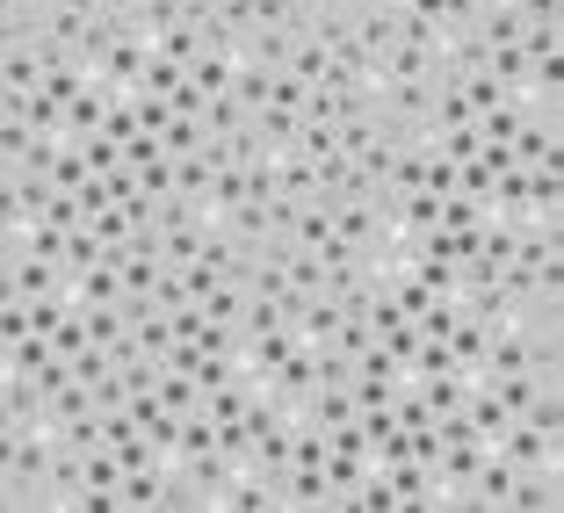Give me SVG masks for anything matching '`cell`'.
<instances>
[{
	"mask_svg": "<svg viewBox=\"0 0 564 513\" xmlns=\"http://www.w3.org/2000/svg\"><path fill=\"white\" fill-rule=\"evenodd\" d=\"M492 448L514 470H550V478H564V434H543V427H529V419H507Z\"/></svg>",
	"mask_w": 564,
	"mask_h": 513,
	"instance_id": "1",
	"label": "cell"
},
{
	"mask_svg": "<svg viewBox=\"0 0 564 513\" xmlns=\"http://www.w3.org/2000/svg\"><path fill=\"white\" fill-rule=\"evenodd\" d=\"M521 478L529 470H514L499 448H485V463H478V478L464 484V506H478V513H514V492H521Z\"/></svg>",
	"mask_w": 564,
	"mask_h": 513,
	"instance_id": "2",
	"label": "cell"
},
{
	"mask_svg": "<svg viewBox=\"0 0 564 513\" xmlns=\"http://www.w3.org/2000/svg\"><path fill=\"white\" fill-rule=\"evenodd\" d=\"M58 290H66V297H73L66 268H51V261H8V297L36 304V297H58Z\"/></svg>",
	"mask_w": 564,
	"mask_h": 513,
	"instance_id": "3",
	"label": "cell"
},
{
	"mask_svg": "<svg viewBox=\"0 0 564 513\" xmlns=\"http://www.w3.org/2000/svg\"><path fill=\"white\" fill-rule=\"evenodd\" d=\"M225 506H232V513H268V506H282V478H268V470L239 463V478H232V492H225Z\"/></svg>",
	"mask_w": 564,
	"mask_h": 513,
	"instance_id": "4",
	"label": "cell"
},
{
	"mask_svg": "<svg viewBox=\"0 0 564 513\" xmlns=\"http://www.w3.org/2000/svg\"><path fill=\"white\" fill-rule=\"evenodd\" d=\"M51 73L44 44H8V58H0V80H8V95H36Z\"/></svg>",
	"mask_w": 564,
	"mask_h": 513,
	"instance_id": "5",
	"label": "cell"
},
{
	"mask_svg": "<svg viewBox=\"0 0 564 513\" xmlns=\"http://www.w3.org/2000/svg\"><path fill=\"white\" fill-rule=\"evenodd\" d=\"M239 58H247V51H203L196 66H188V87H196L203 101L232 95V73H239Z\"/></svg>",
	"mask_w": 564,
	"mask_h": 513,
	"instance_id": "6",
	"label": "cell"
},
{
	"mask_svg": "<svg viewBox=\"0 0 564 513\" xmlns=\"http://www.w3.org/2000/svg\"><path fill=\"white\" fill-rule=\"evenodd\" d=\"M282 506H340V499H333V478L326 470H312V463H297V470H282Z\"/></svg>",
	"mask_w": 564,
	"mask_h": 513,
	"instance_id": "7",
	"label": "cell"
},
{
	"mask_svg": "<svg viewBox=\"0 0 564 513\" xmlns=\"http://www.w3.org/2000/svg\"><path fill=\"white\" fill-rule=\"evenodd\" d=\"M73 304H123V275H117V261L80 268V275H73Z\"/></svg>",
	"mask_w": 564,
	"mask_h": 513,
	"instance_id": "8",
	"label": "cell"
},
{
	"mask_svg": "<svg viewBox=\"0 0 564 513\" xmlns=\"http://www.w3.org/2000/svg\"><path fill=\"white\" fill-rule=\"evenodd\" d=\"M348 513H399V492H391V478H383L377 463L362 470V484L348 492Z\"/></svg>",
	"mask_w": 564,
	"mask_h": 513,
	"instance_id": "9",
	"label": "cell"
},
{
	"mask_svg": "<svg viewBox=\"0 0 564 513\" xmlns=\"http://www.w3.org/2000/svg\"><path fill=\"white\" fill-rule=\"evenodd\" d=\"M485 73H492L507 95H521V80H529V51H521V44H492V51H485Z\"/></svg>",
	"mask_w": 564,
	"mask_h": 513,
	"instance_id": "10",
	"label": "cell"
},
{
	"mask_svg": "<svg viewBox=\"0 0 564 513\" xmlns=\"http://www.w3.org/2000/svg\"><path fill=\"white\" fill-rule=\"evenodd\" d=\"M160 405L166 413H203V383L188 369H160Z\"/></svg>",
	"mask_w": 564,
	"mask_h": 513,
	"instance_id": "11",
	"label": "cell"
},
{
	"mask_svg": "<svg viewBox=\"0 0 564 513\" xmlns=\"http://www.w3.org/2000/svg\"><path fill=\"white\" fill-rule=\"evenodd\" d=\"M152 51H160V58H174V66H196V58H203V30H196V22H174V30L152 36Z\"/></svg>",
	"mask_w": 564,
	"mask_h": 513,
	"instance_id": "12",
	"label": "cell"
},
{
	"mask_svg": "<svg viewBox=\"0 0 564 513\" xmlns=\"http://www.w3.org/2000/svg\"><path fill=\"white\" fill-rule=\"evenodd\" d=\"M203 318L210 326H239L247 318V282H217L210 297H203Z\"/></svg>",
	"mask_w": 564,
	"mask_h": 513,
	"instance_id": "13",
	"label": "cell"
},
{
	"mask_svg": "<svg viewBox=\"0 0 564 513\" xmlns=\"http://www.w3.org/2000/svg\"><path fill=\"white\" fill-rule=\"evenodd\" d=\"M268 87H275V66H253V58H239V73H232V95H239V109H261L268 101Z\"/></svg>",
	"mask_w": 564,
	"mask_h": 513,
	"instance_id": "14",
	"label": "cell"
},
{
	"mask_svg": "<svg viewBox=\"0 0 564 513\" xmlns=\"http://www.w3.org/2000/svg\"><path fill=\"white\" fill-rule=\"evenodd\" d=\"M203 138H210V131H203L196 117H174L160 131V145H166V160H188V152H203Z\"/></svg>",
	"mask_w": 564,
	"mask_h": 513,
	"instance_id": "15",
	"label": "cell"
},
{
	"mask_svg": "<svg viewBox=\"0 0 564 513\" xmlns=\"http://www.w3.org/2000/svg\"><path fill=\"white\" fill-rule=\"evenodd\" d=\"M290 239H297V247H326V239H333V210L312 196V203L297 210V232H290Z\"/></svg>",
	"mask_w": 564,
	"mask_h": 513,
	"instance_id": "16",
	"label": "cell"
},
{
	"mask_svg": "<svg viewBox=\"0 0 564 513\" xmlns=\"http://www.w3.org/2000/svg\"><path fill=\"white\" fill-rule=\"evenodd\" d=\"M239 123H247V109H239V95H217V101H203V131H210V138L239 131Z\"/></svg>",
	"mask_w": 564,
	"mask_h": 513,
	"instance_id": "17",
	"label": "cell"
},
{
	"mask_svg": "<svg viewBox=\"0 0 564 513\" xmlns=\"http://www.w3.org/2000/svg\"><path fill=\"white\" fill-rule=\"evenodd\" d=\"M485 225V203L478 196H442V232H470Z\"/></svg>",
	"mask_w": 564,
	"mask_h": 513,
	"instance_id": "18",
	"label": "cell"
},
{
	"mask_svg": "<svg viewBox=\"0 0 564 513\" xmlns=\"http://www.w3.org/2000/svg\"><path fill=\"white\" fill-rule=\"evenodd\" d=\"M182 80H188V66H174V58H160V51H152V66H145V80H138V87H145V95H174Z\"/></svg>",
	"mask_w": 564,
	"mask_h": 513,
	"instance_id": "19",
	"label": "cell"
},
{
	"mask_svg": "<svg viewBox=\"0 0 564 513\" xmlns=\"http://www.w3.org/2000/svg\"><path fill=\"white\" fill-rule=\"evenodd\" d=\"M95 261H101V239H95V232H87V225H80V232L66 239V282L80 275V268H95Z\"/></svg>",
	"mask_w": 564,
	"mask_h": 513,
	"instance_id": "20",
	"label": "cell"
},
{
	"mask_svg": "<svg viewBox=\"0 0 564 513\" xmlns=\"http://www.w3.org/2000/svg\"><path fill=\"white\" fill-rule=\"evenodd\" d=\"M51 348H58V354H80V348H95V340H87V312H80V304L66 312V326L51 332Z\"/></svg>",
	"mask_w": 564,
	"mask_h": 513,
	"instance_id": "21",
	"label": "cell"
},
{
	"mask_svg": "<svg viewBox=\"0 0 564 513\" xmlns=\"http://www.w3.org/2000/svg\"><path fill=\"white\" fill-rule=\"evenodd\" d=\"M109 369H117V354H109V348H80V354H73V376H80L87 391H95V383L109 376Z\"/></svg>",
	"mask_w": 564,
	"mask_h": 513,
	"instance_id": "22",
	"label": "cell"
}]
</instances>
